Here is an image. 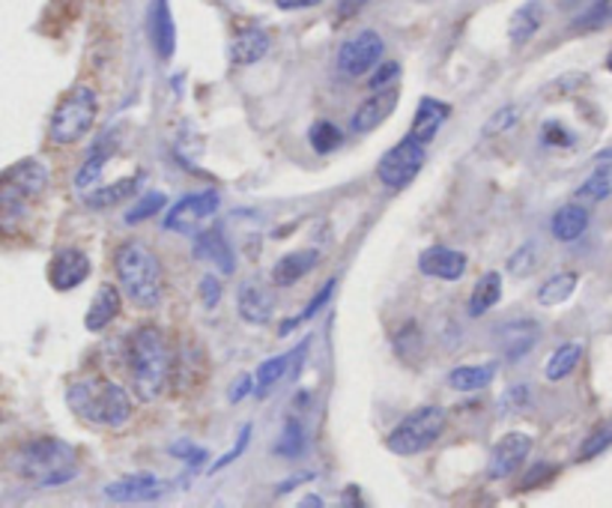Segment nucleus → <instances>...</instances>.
<instances>
[{
    "label": "nucleus",
    "mask_w": 612,
    "mask_h": 508,
    "mask_svg": "<svg viewBox=\"0 0 612 508\" xmlns=\"http://www.w3.org/2000/svg\"><path fill=\"white\" fill-rule=\"evenodd\" d=\"M12 476L28 481L30 488H60L66 481L78 479V452L57 437L21 442L10 455Z\"/></svg>",
    "instance_id": "1"
},
{
    "label": "nucleus",
    "mask_w": 612,
    "mask_h": 508,
    "mask_svg": "<svg viewBox=\"0 0 612 508\" xmlns=\"http://www.w3.org/2000/svg\"><path fill=\"white\" fill-rule=\"evenodd\" d=\"M126 368L135 395L149 404L165 392L171 380V348L156 323H140L126 341Z\"/></svg>",
    "instance_id": "2"
},
{
    "label": "nucleus",
    "mask_w": 612,
    "mask_h": 508,
    "mask_svg": "<svg viewBox=\"0 0 612 508\" xmlns=\"http://www.w3.org/2000/svg\"><path fill=\"white\" fill-rule=\"evenodd\" d=\"M66 404L81 422L103 424L111 431L126 428L135 413L129 392L114 380H78L66 389Z\"/></svg>",
    "instance_id": "3"
},
{
    "label": "nucleus",
    "mask_w": 612,
    "mask_h": 508,
    "mask_svg": "<svg viewBox=\"0 0 612 508\" xmlns=\"http://www.w3.org/2000/svg\"><path fill=\"white\" fill-rule=\"evenodd\" d=\"M114 270L120 279L123 293L140 309H158L165 296V275L158 264L156 252L140 240H126L114 252Z\"/></svg>",
    "instance_id": "4"
},
{
    "label": "nucleus",
    "mask_w": 612,
    "mask_h": 508,
    "mask_svg": "<svg viewBox=\"0 0 612 508\" xmlns=\"http://www.w3.org/2000/svg\"><path fill=\"white\" fill-rule=\"evenodd\" d=\"M51 170L39 159H21L3 170L0 177V225L7 234H16L19 222H25V213L30 204H37L48 192Z\"/></svg>",
    "instance_id": "5"
},
{
    "label": "nucleus",
    "mask_w": 612,
    "mask_h": 508,
    "mask_svg": "<svg viewBox=\"0 0 612 508\" xmlns=\"http://www.w3.org/2000/svg\"><path fill=\"white\" fill-rule=\"evenodd\" d=\"M96 114H99V94L90 85H75L72 90H66L64 99L51 111L48 138L57 147H72L84 135H90Z\"/></svg>",
    "instance_id": "6"
},
{
    "label": "nucleus",
    "mask_w": 612,
    "mask_h": 508,
    "mask_svg": "<svg viewBox=\"0 0 612 508\" xmlns=\"http://www.w3.org/2000/svg\"><path fill=\"white\" fill-rule=\"evenodd\" d=\"M448 416L439 404H427L412 410L398 422V428L386 437V449L400 458H412V455L427 452L443 431H446Z\"/></svg>",
    "instance_id": "7"
},
{
    "label": "nucleus",
    "mask_w": 612,
    "mask_h": 508,
    "mask_svg": "<svg viewBox=\"0 0 612 508\" xmlns=\"http://www.w3.org/2000/svg\"><path fill=\"white\" fill-rule=\"evenodd\" d=\"M427 144L416 141L412 135H407L404 141H398L391 150L382 153V159L377 162V177L386 188H407L412 179L418 177V170L425 168Z\"/></svg>",
    "instance_id": "8"
},
{
    "label": "nucleus",
    "mask_w": 612,
    "mask_h": 508,
    "mask_svg": "<svg viewBox=\"0 0 612 508\" xmlns=\"http://www.w3.org/2000/svg\"><path fill=\"white\" fill-rule=\"evenodd\" d=\"M382 55H386V42L377 30H362L359 37L347 39L338 51V69L343 76L362 78L371 76L373 69L380 67Z\"/></svg>",
    "instance_id": "9"
},
{
    "label": "nucleus",
    "mask_w": 612,
    "mask_h": 508,
    "mask_svg": "<svg viewBox=\"0 0 612 508\" xmlns=\"http://www.w3.org/2000/svg\"><path fill=\"white\" fill-rule=\"evenodd\" d=\"M222 207V198L215 188H206V192H195V195H186L179 198L174 207L167 209L165 216V231H174V234H192L197 225H204L206 218H213Z\"/></svg>",
    "instance_id": "10"
},
{
    "label": "nucleus",
    "mask_w": 612,
    "mask_h": 508,
    "mask_svg": "<svg viewBox=\"0 0 612 508\" xmlns=\"http://www.w3.org/2000/svg\"><path fill=\"white\" fill-rule=\"evenodd\" d=\"M532 446H535V440H532L530 433H502L499 440H496V446H493L490 461H487V479L502 481L508 479V476H514V472L526 463V458H530Z\"/></svg>",
    "instance_id": "11"
},
{
    "label": "nucleus",
    "mask_w": 612,
    "mask_h": 508,
    "mask_svg": "<svg viewBox=\"0 0 612 508\" xmlns=\"http://www.w3.org/2000/svg\"><path fill=\"white\" fill-rule=\"evenodd\" d=\"M167 494V485L156 479L153 472H135V476H123V479L105 485L103 497L108 502H120V506H140V502H156Z\"/></svg>",
    "instance_id": "12"
},
{
    "label": "nucleus",
    "mask_w": 612,
    "mask_h": 508,
    "mask_svg": "<svg viewBox=\"0 0 612 508\" xmlns=\"http://www.w3.org/2000/svg\"><path fill=\"white\" fill-rule=\"evenodd\" d=\"M538 339L541 326L538 321H532V318L502 323L499 330H496V344H499L505 362H519L523 356H530L532 350H535V344H538Z\"/></svg>",
    "instance_id": "13"
},
{
    "label": "nucleus",
    "mask_w": 612,
    "mask_h": 508,
    "mask_svg": "<svg viewBox=\"0 0 612 508\" xmlns=\"http://www.w3.org/2000/svg\"><path fill=\"white\" fill-rule=\"evenodd\" d=\"M90 279V257L81 248H60L48 266V282L60 293L75 291Z\"/></svg>",
    "instance_id": "14"
},
{
    "label": "nucleus",
    "mask_w": 612,
    "mask_h": 508,
    "mask_svg": "<svg viewBox=\"0 0 612 508\" xmlns=\"http://www.w3.org/2000/svg\"><path fill=\"white\" fill-rule=\"evenodd\" d=\"M466 266H469V257L446 245H430L418 254V273L427 279H439V282H460Z\"/></svg>",
    "instance_id": "15"
},
{
    "label": "nucleus",
    "mask_w": 612,
    "mask_h": 508,
    "mask_svg": "<svg viewBox=\"0 0 612 508\" xmlns=\"http://www.w3.org/2000/svg\"><path fill=\"white\" fill-rule=\"evenodd\" d=\"M398 99L400 90L395 85L386 87V90H373L371 99H365V102L353 111V117H350V129H353L356 135H368L373 133V129H380L382 123L391 117V111L398 108Z\"/></svg>",
    "instance_id": "16"
},
{
    "label": "nucleus",
    "mask_w": 612,
    "mask_h": 508,
    "mask_svg": "<svg viewBox=\"0 0 612 508\" xmlns=\"http://www.w3.org/2000/svg\"><path fill=\"white\" fill-rule=\"evenodd\" d=\"M236 311L249 326H266L275 318V300L258 279H245L236 293Z\"/></svg>",
    "instance_id": "17"
},
{
    "label": "nucleus",
    "mask_w": 612,
    "mask_h": 508,
    "mask_svg": "<svg viewBox=\"0 0 612 508\" xmlns=\"http://www.w3.org/2000/svg\"><path fill=\"white\" fill-rule=\"evenodd\" d=\"M147 33L149 42L156 48L162 60H171L177 51V28H174V16H171V3L167 0H153L147 12Z\"/></svg>",
    "instance_id": "18"
},
{
    "label": "nucleus",
    "mask_w": 612,
    "mask_h": 508,
    "mask_svg": "<svg viewBox=\"0 0 612 508\" xmlns=\"http://www.w3.org/2000/svg\"><path fill=\"white\" fill-rule=\"evenodd\" d=\"M123 311V296L120 287H114V284H99V291H96L94 302H90V309L84 314V330L87 332H103L105 326H111L117 318H120Z\"/></svg>",
    "instance_id": "19"
},
{
    "label": "nucleus",
    "mask_w": 612,
    "mask_h": 508,
    "mask_svg": "<svg viewBox=\"0 0 612 508\" xmlns=\"http://www.w3.org/2000/svg\"><path fill=\"white\" fill-rule=\"evenodd\" d=\"M451 117V108H448L443 99H434V96H425L416 108V117H412V126H409V135L421 144H430L439 135V129L446 126V120Z\"/></svg>",
    "instance_id": "20"
},
{
    "label": "nucleus",
    "mask_w": 612,
    "mask_h": 508,
    "mask_svg": "<svg viewBox=\"0 0 612 508\" xmlns=\"http://www.w3.org/2000/svg\"><path fill=\"white\" fill-rule=\"evenodd\" d=\"M114 153H117V135L105 133L103 138L94 144V150L87 153L81 170L75 174V188H78V192H90V188L103 179L105 165L111 162Z\"/></svg>",
    "instance_id": "21"
},
{
    "label": "nucleus",
    "mask_w": 612,
    "mask_h": 508,
    "mask_svg": "<svg viewBox=\"0 0 612 508\" xmlns=\"http://www.w3.org/2000/svg\"><path fill=\"white\" fill-rule=\"evenodd\" d=\"M317 264H320V252H317V248H299V252L284 254V257H279L275 266H272V284H275V287H293V284L302 282Z\"/></svg>",
    "instance_id": "22"
},
{
    "label": "nucleus",
    "mask_w": 612,
    "mask_h": 508,
    "mask_svg": "<svg viewBox=\"0 0 612 508\" xmlns=\"http://www.w3.org/2000/svg\"><path fill=\"white\" fill-rule=\"evenodd\" d=\"M270 46H272V39L266 30L245 28V30H240L236 37H233L231 60L236 63V67H251V63H258V60H263V57H266Z\"/></svg>",
    "instance_id": "23"
},
{
    "label": "nucleus",
    "mask_w": 612,
    "mask_h": 508,
    "mask_svg": "<svg viewBox=\"0 0 612 508\" xmlns=\"http://www.w3.org/2000/svg\"><path fill=\"white\" fill-rule=\"evenodd\" d=\"M589 222H592V213L583 204H567V207H558L553 213L550 234L556 236L558 243H574L589 231Z\"/></svg>",
    "instance_id": "24"
},
{
    "label": "nucleus",
    "mask_w": 612,
    "mask_h": 508,
    "mask_svg": "<svg viewBox=\"0 0 612 508\" xmlns=\"http://www.w3.org/2000/svg\"><path fill=\"white\" fill-rule=\"evenodd\" d=\"M195 254L201 257V261H213L224 275H231L233 266H236L233 264V252H231V245H227V240H224L222 227H210V231H204V234H197Z\"/></svg>",
    "instance_id": "25"
},
{
    "label": "nucleus",
    "mask_w": 612,
    "mask_h": 508,
    "mask_svg": "<svg viewBox=\"0 0 612 508\" xmlns=\"http://www.w3.org/2000/svg\"><path fill=\"white\" fill-rule=\"evenodd\" d=\"M140 179H144V174H135V177H126L120 183H111V186H99L94 192H84V204L90 209L120 207L123 201H129L138 192Z\"/></svg>",
    "instance_id": "26"
},
{
    "label": "nucleus",
    "mask_w": 612,
    "mask_h": 508,
    "mask_svg": "<svg viewBox=\"0 0 612 508\" xmlns=\"http://www.w3.org/2000/svg\"><path fill=\"white\" fill-rule=\"evenodd\" d=\"M544 25V7H541L538 0H530V3H523L514 16H511L508 25V37L514 46H526L538 28Z\"/></svg>",
    "instance_id": "27"
},
{
    "label": "nucleus",
    "mask_w": 612,
    "mask_h": 508,
    "mask_svg": "<svg viewBox=\"0 0 612 508\" xmlns=\"http://www.w3.org/2000/svg\"><path fill=\"white\" fill-rule=\"evenodd\" d=\"M580 359H583V344L580 341H565V344H558L550 353L547 365H544V377H547L550 383H562V380L574 374Z\"/></svg>",
    "instance_id": "28"
},
{
    "label": "nucleus",
    "mask_w": 612,
    "mask_h": 508,
    "mask_svg": "<svg viewBox=\"0 0 612 508\" xmlns=\"http://www.w3.org/2000/svg\"><path fill=\"white\" fill-rule=\"evenodd\" d=\"M496 365H460L448 371V387L455 392H482L493 383Z\"/></svg>",
    "instance_id": "29"
},
{
    "label": "nucleus",
    "mask_w": 612,
    "mask_h": 508,
    "mask_svg": "<svg viewBox=\"0 0 612 508\" xmlns=\"http://www.w3.org/2000/svg\"><path fill=\"white\" fill-rule=\"evenodd\" d=\"M576 287H580V275L571 273V270L550 275L547 282L538 287V305H544V309H556V305H562V302H567L574 296Z\"/></svg>",
    "instance_id": "30"
},
{
    "label": "nucleus",
    "mask_w": 612,
    "mask_h": 508,
    "mask_svg": "<svg viewBox=\"0 0 612 508\" xmlns=\"http://www.w3.org/2000/svg\"><path fill=\"white\" fill-rule=\"evenodd\" d=\"M502 300V275L496 270L484 273L478 279V284L473 287V296H469V314L473 318H484L487 311L496 309V302Z\"/></svg>",
    "instance_id": "31"
},
{
    "label": "nucleus",
    "mask_w": 612,
    "mask_h": 508,
    "mask_svg": "<svg viewBox=\"0 0 612 508\" xmlns=\"http://www.w3.org/2000/svg\"><path fill=\"white\" fill-rule=\"evenodd\" d=\"M612 195V159H603L598 168L583 179V186L576 188V201L585 204H598Z\"/></svg>",
    "instance_id": "32"
},
{
    "label": "nucleus",
    "mask_w": 612,
    "mask_h": 508,
    "mask_svg": "<svg viewBox=\"0 0 612 508\" xmlns=\"http://www.w3.org/2000/svg\"><path fill=\"white\" fill-rule=\"evenodd\" d=\"M293 371V353H284V356H272L266 359V362H260L258 374H254V380H258V398H263L266 392H270L275 383H281L284 377Z\"/></svg>",
    "instance_id": "33"
},
{
    "label": "nucleus",
    "mask_w": 612,
    "mask_h": 508,
    "mask_svg": "<svg viewBox=\"0 0 612 508\" xmlns=\"http://www.w3.org/2000/svg\"><path fill=\"white\" fill-rule=\"evenodd\" d=\"M308 449V433L302 428L299 419H288V424L281 428V437L275 442V455L281 458H299V455H305Z\"/></svg>",
    "instance_id": "34"
},
{
    "label": "nucleus",
    "mask_w": 612,
    "mask_h": 508,
    "mask_svg": "<svg viewBox=\"0 0 612 508\" xmlns=\"http://www.w3.org/2000/svg\"><path fill=\"white\" fill-rule=\"evenodd\" d=\"M391 344H395L400 359L412 362V359L421 356V350H425V335L418 330V323H404V326L391 335Z\"/></svg>",
    "instance_id": "35"
},
{
    "label": "nucleus",
    "mask_w": 612,
    "mask_h": 508,
    "mask_svg": "<svg viewBox=\"0 0 612 508\" xmlns=\"http://www.w3.org/2000/svg\"><path fill=\"white\" fill-rule=\"evenodd\" d=\"M308 138H311V147H314V153H320V156L338 150L343 141L341 129H338V126L329 120L314 123V126H311V133H308Z\"/></svg>",
    "instance_id": "36"
},
{
    "label": "nucleus",
    "mask_w": 612,
    "mask_h": 508,
    "mask_svg": "<svg viewBox=\"0 0 612 508\" xmlns=\"http://www.w3.org/2000/svg\"><path fill=\"white\" fill-rule=\"evenodd\" d=\"M612 25V0H594L592 7L576 19V30H601Z\"/></svg>",
    "instance_id": "37"
},
{
    "label": "nucleus",
    "mask_w": 612,
    "mask_h": 508,
    "mask_svg": "<svg viewBox=\"0 0 612 508\" xmlns=\"http://www.w3.org/2000/svg\"><path fill=\"white\" fill-rule=\"evenodd\" d=\"M162 207H167L165 195H162V192H149V195H144V198L138 201V207L126 213V222H129V225H138L144 218L156 216Z\"/></svg>",
    "instance_id": "38"
},
{
    "label": "nucleus",
    "mask_w": 612,
    "mask_h": 508,
    "mask_svg": "<svg viewBox=\"0 0 612 508\" xmlns=\"http://www.w3.org/2000/svg\"><path fill=\"white\" fill-rule=\"evenodd\" d=\"M558 467H553V463H535L530 472H526V479L517 485V494H530V490L535 488H544V485H550V481L556 479Z\"/></svg>",
    "instance_id": "39"
},
{
    "label": "nucleus",
    "mask_w": 612,
    "mask_h": 508,
    "mask_svg": "<svg viewBox=\"0 0 612 508\" xmlns=\"http://www.w3.org/2000/svg\"><path fill=\"white\" fill-rule=\"evenodd\" d=\"M535 266H538V248H535V243L519 245L517 252L511 254L508 270L514 275H530L532 270H535Z\"/></svg>",
    "instance_id": "40"
},
{
    "label": "nucleus",
    "mask_w": 612,
    "mask_h": 508,
    "mask_svg": "<svg viewBox=\"0 0 612 508\" xmlns=\"http://www.w3.org/2000/svg\"><path fill=\"white\" fill-rule=\"evenodd\" d=\"M519 120V108L517 105H505V108H499V111H493V117L487 123H484V135H499V133H508L511 126Z\"/></svg>",
    "instance_id": "41"
},
{
    "label": "nucleus",
    "mask_w": 612,
    "mask_h": 508,
    "mask_svg": "<svg viewBox=\"0 0 612 508\" xmlns=\"http://www.w3.org/2000/svg\"><path fill=\"white\" fill-rule=\"evenodd\" d=\"M249 446H251V424H242V431H240V437H236V442H233L231 452L222 455V458H218V461L213 463V470H210V472L227 470V467H231L233 461H240L242 455L249 452Z\"/></svg>",
    "instance_id": "42"
},
{
    "label": "nucleus",
    "mask_w": 612,
    "mask_h": 508,
    "mask_svg": "<svg viewBox=\"0 0 612 508\" xmlns=\"http://www.w3.org/2000/svg\"><path fill=\"white\" fill-rule=\"evenodd\" d=\"M612 442V428H598L592 437H585L583 446H580V455H576V461H592L594 455H601L606 446Z\"/></svg>",
    "instance_id": "43"
},
{
    "label": "nucleus",
    "mask_w": 612,
    "mask_h": 508,
    "mask_svg": "<svg viewBox=\"0 0 612 508\" xmlns=\"http://www.w3.org/2000/svg\"><path fill=\"white\" fill-rule=\"evenodd\" d=\"M398 76H400L398 60H386V63H380V67L373 69L371 78H368V87H371V90H386V87H391L395 81H398Z\"/></svg>",
    "instance_id": "44"
},
{
    "label": "nucleus",
    "mask_w": 612,
    "mask_h": 508,
    "mask_svg": "<svg viewBox=\"0 0 612 508\" xmlns=\"http://www.w3.org/2000/svg\"><path fill=\"white\" fill-rule=\"evenodd\" d=\"M167 452L174 455V458H179V461H186L192 470H197V467H201V463L210 458V452H206V449H201V446H192V442H174Z\"/></svg>",
    "instance_id": "45"
},
{
    "label": "nucleus",
    "mask_w": 612,
    "mask_h": 508,
    "mask_svg": "<svg viewBox=\"0 0 612 508\" xmlns=\"http://www.w3.org/2000/svg\"><path fill=\"white\" fill-rule=\"evenodd\" d=\"M541 133H544V141L553 144V147H571V144L576 141L574 135L567 133L565 126H562V123H558V120H547V123H544V129H541Z\"/></svg>",
    "instance_id": "46"
},
{
    "label": "nucleus",
    "mask_w": 612,
    "mask_h": 508,
    "mask_svg": "<svg viewBox=\"0 0 612 508\" xmlns=\"http://www.w3.org/2000/svg\"><path fill=\"white\" fill-rule=\"evenodd\" d=\"M201 300H204V309L210 311L222 302V279L218 275H204L201 279Z\"/></svg>",
    "instance_id": "47"
},
{
    "label": "nucleus",
    "mask_w": 612,
    "mask_h": 508,
    "mask_svg": "<svg viewBox=\"0 0 612 508\" xmlns=\"http://www.w3.org/2000/svg\"><path fill=\"white\" fill-rule=\"evenodd\" d=\"M254 389H258V380H254V374H240L236 380H233L231 392H227V401H231V404H240V401H245V398H249Z\"/></svg>",
    "instance_id": "48"
},
{
    "label": "nucleus",
    "mask_w": 612,
    "mask_h": 508,
    "mask_svg": "<svg viewBox=\"0 0 612 508\" xmlns=\"http://www.w3.org/2000/svg\"><path fill=\"white\" fill-rule=\"evenodd\" d=\"M365 3H368V0H341V3H338V19H356V16L365 10Z\"/></svg>",
    "instance_id": "49"
},
{
    "label": "nucleus",
    "mask_w": 612,
    "mask_h": 508,
    "mask_svg": "<svg viewBox=\"0 0 612 508\" xmlns=\"http://www.w3.org/2000/svg\"><path fill=\"white\" fill-rule=\"evenodd\" d=\"M317 3H323V0H275V7L279 10H311V7H317Z\"/></svg>",
    "instance_id": "50"
},
{
    "label": "nucleus",
    "mask_w": 612,
    "mask_h": 508,
    "mask_svg": "<svg viewBox=\"0 0 612 508\" xmlns=\"http://www.w3.org/2000/svg\"><path fill=\"white\" fill-rule=\"evenodd\" d=\"M314 479V472H302V476H293V479L290 481H281L279 488H275V494H288V490H293V488H299V485H302V481H311Z\"/></svg>",
    "instance_id": "51"
},
{
    "label": "nucleus",
    "mask_w": 612,
    "mask_h": 508,
    "mask_svg": "<svg viewBox=\"0 0 612 508\" xmlns=\"http://www.w3.org/2000/svg\"><path fill=\"white\" fill-rule=\"evenodd\" d=\"M359 494H362V490L353 488V485H350V488L343 490L341 502H343V506H362V497H359Z\"/></svg>",
    "instance_id": "52"
},
{
    "label": "nucleus",
    "mask_w": 612,
    "mask_h": 508,
    "mask_svg": "<svg viewBox=\"0 0 612 508\" xmlns=\"http://www.w3.org/2000/svg\"><path fill=\"white\" fill-rule=\"evenodd\" d=\"M299 506H302V508H308V506L320 508V506H323V499H320V497H302V502H299Z\"/></svg>",
    "instance_id": "53"
},
{
    "label": "nucleus",
    "mask_w": 612,
    "mask_h": 508,
    "mask_svg": "<svg viewBox=\"0 0 612 508\" xmlns=\"http://www.w3.org/2000/svg\"><path fill=\"white\" fill-rule=\"evenodd\" d=\"M606 72H612V51L606 55Z\"/></svg>",
    "instance_id": "54"
}]
</instances>
